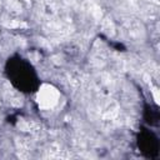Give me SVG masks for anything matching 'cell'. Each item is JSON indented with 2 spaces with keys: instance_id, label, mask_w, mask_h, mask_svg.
Returning <instances> with one entry per match:
<instances>
[{
  "instance_id": "1",
  "label": "cell",
  "mask_w": 160,
  "mask_h": 160,
  "mask_svg": "<svg viewBox=\"0 0 160 160\" xmlns=\"http://www.w3.org/2000/svg\"><path fill=\"white\" fill-rule=\"evenodd\" d=\"M56 98H58V94L55 89L49 88V86H46L44 90L39 92V102L45 108L52 106L56 102Z\"/></svg>"
}]
</instances>
